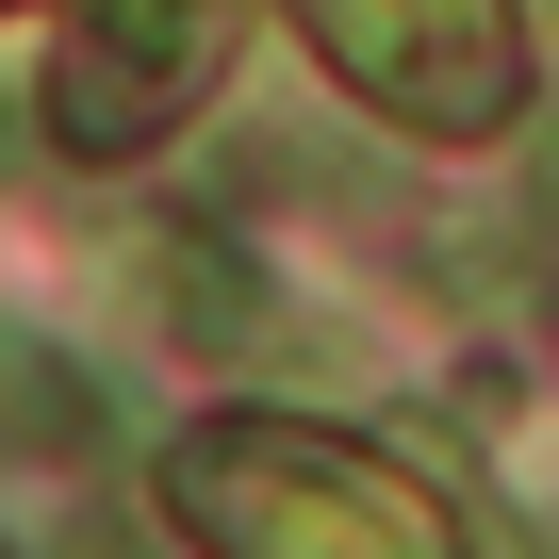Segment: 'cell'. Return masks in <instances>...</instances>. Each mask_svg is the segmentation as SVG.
<instances>
[{
  "instance_id": "cell-1",
  "label": "cell",
  "mask_w": 559,
  "mask_h": 559,
  "mask_svg": "<svg viewBox=\"0 0 559 559\" xmlns=\"http://www.w3.org/2000/svg\"><path fill=\"white\" fill-rule=\"evenodd\" d=\"M165 493H181V526L214 559H461V526L428 510V477H395L379 444L297 428V412H214V428H181Z\"/></svg>"
},
{
  "instance_id": "cell-2",
  "label": "cell",
  "mask_w": 559,
  "mask_h": 559,
  "mask_svg": "<svg viewBox=\"0 0 559 559\" xmlns=\"http://www.w3.org/2000/svg\"><path fill=\"white\" fill-rule=\"evenodd\" d=\"M297 34L395 132H510L526 116V17L510 0H297Z\"/></svg>"
},
{
  "instance_id": "cell-3",
  "label": "cell",
  "mask_w": 559,
  "mask_h": 559,
  "mask_svg": "<svg viewBox=\"0 0 559 559\" xmlns=\"http://www.w3.org/2000/svg\"><path fill=\"white\" fill-rule=\"evenodd\" d=\"M230 17H247V0H83L67 50H50V148H83V165L148 148V132L214 83Z\"/></svg>"
},
{
  "instance_id": "cell-4",
  "label": "cell",
  "mask_w": 559,
  "mask_h": 559,
  "mask_svg": "<svg viewBox=\"0 0 559 559\" xmlns=\"http://www.w3.org/2000/svg\"><path fill=\"white\" fill-rule=\"evenodd\" d=\"M132 297H148L181 346H263V280H247L214 230H148V247H132Z\"/></svg>"
},
{
  "instance_id": "cell-5",
  "label": "cell",
  "mask_w": 559,
  "mask_h": 559,
  "mask_svg": "<svg viewBox=\"0 0 559 559\" xmlns=\"http://www.w3.org/2000/svg\"><path fill=\"white\" fill-rule=\"evenodd\" d=\"M0 444H50V461H83V444H99L83 379H67V362H34V346H0Z\"/></svg>"
},
{
  "instance_id": "cell-6",
  "label": "cell",
  "mask_w": 559,
  "mask_h": 559,
  "mask_svg": "<svg viewBox=\"0 0 559 559\" xmlns=\"http://www.w3.org/2000/svg\"><path fill=\"white\" fill-rule=\"evenodd\" d=\"M0 165H17V148H0Z\"/></svg>"
}]
</instances>
